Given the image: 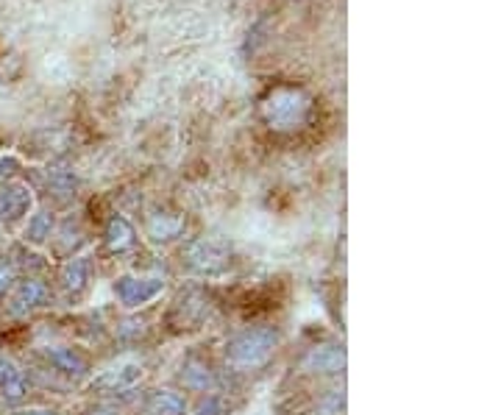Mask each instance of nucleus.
Listing matches in <instances>:
<instances>
[{
    "label": "nucleus",
    "instance_id": "22",
    "mask_svg": "<svg viewBox=\"0 0 501 415\" xmlns=\"http://www.w3.org/2000/svg\"><path fill=\"white\" fill-rule=\"evenodd\" d=\"M92 415H115V412H109V410H97V412H92Z\"/></svg>",
    "mask_w": 501,
    "mask_h": 415
},
{
    "label": "nucleus",
    "instance_id": "20",
    "mask_svg": "<svg viewBox=\"0 0 501 415\" xmlns=\"http://www.w3.org/2000/svg\"><path fill=\"white\" fill-rule=\"evenodd\" d=\"M17 171H20V162H17L14 156H0V181L12 179Z\"/></svg>",
    "mask_w": 501,
    "mask_h": 415
},
{
    "label": "nucleus",
    "instance_id": "4",
    "mask_svg": "<svg viewBox=\"0 0 501 415\" xmlns=\"http://www.w3.org/2000/svg\"><path fill=\"white\" fill-rule=\"evenodd\" d=\"M164 293V276H120L115 281V296L125 309H140Z\"/></svg>",
    "mask_w": 501,
    "mask_h": 415
},
{
    "label": "nucleus",
    "instance_id": "2",
    "mask_svg": "<svg viewBox=\"0 0 501 415\" xmlns=\"http://www.w3.org/2000/svg\"><path fill=\"white\" fill-rule=\"evenodd\" d=\"M276 346H279V335L271 327H254L228 340L226 360L228 365L240 368V371H254V368H262L276 355Z\"/></svg>",
    "mask_w": 501,
    "mask_h": 415
},
{
    "label": "nucleus",
    "instance_id": "13",
    "mask_svg": "<svg viewBox=\"0 0 501 415\" xmlns=\"http://www.w3.org/2000/svg\"><path fill=\"white\" fill-rule=\"evenodd\" d=\"M181 382H184V388L187 391H195V393H209L215 388V371L207 365V363H200V360H187L181 365Z\"/></svg>",
    "mask_w": 501,
    "mask_h": 415
},
{
    "label": "nucleus",
    "instance_id": "17",
    "mask_svg": "<svg viewBox=\"0 0 501 415\" xmlns=\"http://www.w3.org/2000/svg\"><path fill=\"white\" fill-rule=\"evenodd\" d=\"M48 184L51 189L59 196V198H70L73 196V189H76V179L70 171H61V168H53L51 176H48Z\"/></svg>",
    "mask_w": 501,
    "mask_h": 415
},
{
    "label": "nucleus",
    "instance_id": "3",
    "mask_svg": "<svg viewBox=\"0 0 501 415\" xmlns=\"http://www.w3.org/2000/svg\"><path fill=\"white\" fill-rule=\"evenodd\" d=\"M184 263L200 276H218L228 268V248L212 237H200L184 248Z\"/></svg>",
    "mask_w": 501,
    "mask_h": 415
},
{
    "label": "nucleus",
    "instance_id": "18",
    "mask_svg": "<svg viewBox=\"0 0 501 415\" xmlns=\"http://www.w3.org/2000/svg\"><path fill=\"white\" fill-rule=\"evenodd\" d=\"M14 281H17V268H14V263L0 260V293L12 290Z\"/></svg>",
    "mask_w": 501,
    "mask_h": 415
},
{
    "label": "nucleus",
    "instance_id": "1",
    "mask_svg": "<svg viewBox=\"0 0 501 415\" xmlns=\"http://www.w3.org/2000/svg\"><path fill=\"white\" fill-rule=\"evenodd\" d=\"M259 112H262V120L271 132L292 134L310 123L312 112H315V101L304 87L279 84L262 98Z\"/></svg>",
    "mask_w": 501,
    "mask_h": 415
},
{
    "label": "nucleus",
    "instance_id": "19",
    "mask_svg": "<svg viewBox=\"0 0 501 415\" xmlns=\"http://www.w3.org/2000/svg\"><path fill=\"white\" fill-rule=\"evenodd\" d=\"M192 415H223V401L218 396H207L204 401L195 407Z\"/></svg>",
    "mask_w": 501,
    "mask_h": 415
},
{
    "label": "nucleus",
    "instance_id": "7",
    "mask_svg": "<svg viewBox=\"0 0 501 415\" xmlns=\"http://www.w3.org/2000/svg\"><path fill=\"white\" fill-rule=\"evenodd\" d=\"M304 371L310 374H340L346 368V351L340 346H315L310 348V355L304 357Z\"/></svg>",
    "mask_w": 501,
    "mask_h": 415
},
{
    "label": "nucleus",
    "instance_id": "14",
    "mask_svg": "<svg viewBox=\"0 0 501 415\" xmlns=\"http://www.w3.org/2000/svg\"><path fill=\"white\" fill-rule=\"evenodd\" d=\"M145 407L151 415H187V399L176 391H153Z\"/></svg>",
    "mask_w": 501,
    "mask_h": 415
},
{
    "label": "nucleus",
    "instance_id": "16",
    "mask_svg": "<svg viewBox=\"0 0 501 415\" xmlns=\"http://www.w3.org/2000/svg\"><path fill=\"white\" fill-rule=\"evenodd\" d=\"M51 232H53V217H51V212H40V215H33V217L28 220L25 237H28L31 243H45V240L51 237Z\"/></svg>",
    "mask_w": 501,
    "mask_h": 415
},
{
    "label": "nucleus",
    "instance_id": "12",
    "mask_svg": "<svg viewBox=\"0 0 501 415\" xmlns=\"http://www.w3.org/2000/svg\"><path fill=\"white\" fill-rule=\"evenodd\" d=\"M145 232L153 243H167L184 232V215H171V212H156L148 215Z\"/></svg>",
    "mask_w": 501,
    "mask_h": 415
},
{
    "label": "nucleus",
    "instance_id": "8",
    "mask_svg": "<svg viewBox=\"0 0 501 415\" xmlns=\"http://www.w3.org/2000/svg\"><path fill=\"white\" fill-rule=\"evenodd\" d=\"M33 198H31V189L23 184H4L0 187V220L12 223L20 220L23 215H28Z\"/></svg>",
    "mask_w": 501,
    "mask_h": 415
},
{
    "label": "nucleus",
    "instance_id": "15",
    "mask_svg": "<svg viewBox=\"0 0 501 415\" xmlns=\"http://www.w3.org/2000/svg\"><path fill=\"white\" fill-rule=\"evenodd\" d=\"M104 240H107V248H109L112 254H123V251H128V248L134 245V229H131V223H128L125 217L115 215V217L107 223V235H104Z\"/></svg>",
    "mask_w": 501,
    "mask_h": 415
},
{
    "label": "nucleus",
    "instance_id": "5",
    "mask_svg": "<svg viewBox=\"0 0 501 415\" xmlns=\"http://www.w3.org/2000/svg\"><path fill=\"white\" fill-rule=\"evenodd\" d=\"M51 299V287L48 281L31 276V279H23L12 287V296H9V315L14 318H23V315H31L33 309L45 307Z\"/></svg>",
    "mask_w": 501,
    "mask_h": 415
},
{
    "label": "nucleus",
    "instance_id": "10",
    "mask_svg": "<svg viewBox=\"0 0 501 415\" xmlns=\"http://www.w3.org/2000/svg\"><path fill=\"white\" fill-rule=\"evenodd\" d=\"M25 393H28V379L23 368L12 357L0 355V396L6 401H23Z\"/></svg>",
    "mask_w": 501,
    "mask_h": 415
},
{
    "label": "nucleus",
    "instance_id": "9",
    "mask_svg": "<svg viewBox=\"0 0 501 415\" xmlns=\"http://www.w3.org/2000/svg\"><path fill=\"white\" fill-rule=\"evenodd\" d=\"M45 360L64 376H84L89 371L87 357L70 346H45Z\"/></svg>",
    "mask_w": 501,
    "mask_h": 415
},
{
    "label": "nucleus",
    "instance_id": "6",
    "mask_svg": "<svg viewBox=\"0 0 501 415\" xmlns=\"http://www.w3.org/2000/svg\"><path fill=\"white\" fill-rule=\"evenodd\" d=\"M143 376H145L143 363H137V360H120V363H115L112 368H107L104 374L95 379V388L107 391V393H128V391H134V388L140 385Z\"/></svg>",
    "mask_w": 501,
    "mask_h": 415
},
{
    "label": "nucleus",
    "instance_id": "21",
    "mask_svg": "<svg viewBox=\"0 0 501 415\" xmlns=\"http://www.w3.org/2000/svg\"><path fill=\"white\" fill-rule=\"evenodd\" d=\"M14 415H56V412H53V410H42V407H31V410L14 412Z\"/></svg>",
    "mask_w": 501,
    "mask_h": 415
},
{
    "label": "nucleus",
    "instance_id": "11",
    "mask_svg": "<svg viewBox=\"0 0 501 415\" xmlns=\"http://www.w3.org/2000/svg\"><path fill=\"white\" fill-rule=\"evenodd\" d=\"M61 290L70 296V299H79L87 287H89V263L84 257H73L67 260L64 268H61Z\"/></svg>",
    "mask_w": 501,
    "mask_h": 415
}]
</instances>
